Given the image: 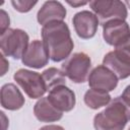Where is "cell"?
<instances>
[{
	"instance_id": "7a4b0ae2",
	"label": "cell",
	"mask_w": 130,
	"mask_h": 130,
	"mask_svg": "<svg viewBox=\"0 0 130 130\" xmlns=\"http://www.w3.org/2000/svg\"><path fill=\"white\" fill-rule=\"evenodd\" d=\"M130 120V107L121 96L111 101L107 108L95 115L93 126L95 130H123Z\"/></svg>"
},
{
	"instance_id": "44dd1931",
	"label": "cell",
	"mask_w": 130,
	"mask_h": 130,
	"mask_svg": "<svg viewBox=\"0 0 130 130\" xmlns=\"http://www.w3.org/2000/svg\"><path fill=\"white\" fill-rule=\"evenodd\" d=\"M121 98H122V100L130 107V85H128V86L124 89V91H123Z\"/></svg>"
},
{
	"instance_id": "ba28073f",
	"label": "cell",
	"mask_w": 130,
	"mask_h": 130,
	"mask_svg": "<svg viewBox=\"0 0 130 130\" xmlns=\"http://www.w3.org/2000/svg\"><path fill=\"white\" fill-rule=\"evenodd\" d=\"M88 84L91 88L111 91L118 84V77L106 66H96L88 76Z\"/></svg>"
},
{
	"instance_id": "e0dca14e",
	"label": "cell",
	"mask_w": 130,
	"mask_h": 130,
	"mask_svg": "<svg viewBox=\"0 0 130 130\" xmlns=\"http://www.w3.org/2000/svg\"><path fill=\"white\" fill-rule=\"evenodd\" d=\"M42 77H43L47 90H52L53 88L60 86V85H65L66 83L64 73L61 70L54 68V67H51L45 70L42 73Z\"/></svg>"
},
{
	"instance_id": "6da1fadb",
	"label": "cell",
	"mask_w": 130,
	"mask_h": 130,
	"mask_svg": "<svg viewBox=\"0 0 130 130\" xmlns=\"http://www.w3.org/2000/svg\"><path fill=\"white\" fill-rule=\"evenodd\" d=\"M42 38L49 57L54 62L62 61L71 54L74 44L65 22L53 21L44 25L42 28Z\"/></svg>"
},
{
	"instance_id": "d4e9b609",
	"label": "cell",
	"mask_w": 130,
	"mask_h": 130,
	"mask_svg": "<svg viewBox=\"0 0 130 130\" xmlns=\"http://www.w3.org/2000/svg\"><path fill=\"white\" fill-rule=\"evenodd\" d=\"M128 130H130V128H129V129H128Z\"/></svg>"
},
{
	"instance_id": "30bf717a",
	"label": "cell",
	"mask_w": 130,
	"mask_h": 130,
	"mask_svg": "<svg viewBox=\"0 0 130 130\" xmlns=\"http://www.w3.org/2000/svg\"><path fill=\"white\" fill-rule=\"evenodd\" d=\"M49 58L50 57L44 43L39 40H35L28 45L25 53L23 54L22 63L28 67L39 69L47 65Z\"/></svg>"
},
{
	"instance_id": "8992f818",
	"label": "cell",
	"mask_w": 130,
	"mask_h": 130,
	"mask_svg": "<svg viewBox=\"0 0 130 130\" xmlns=\"http://www.w3.org/2000/svg\"><path fill=\"white\" fill-rule=\"evenodd\" d=\"M13 77L30 99L42 98L47 90L43 77L38 72L26 69H19L14 73Z\"/></svg>"
},
{
	"instance_id": "9a60e30c",
	"label": "cell",
	"mask_w": 130,
	"mask_h": 130,
	"mask_svg": "<svg viewBox=\"0 0 130 130\" xmlns=\"http://www.w3.org/2000/svg\"><path fill=\"white\" fill-rule=\"evenodd\" d=\"M35 116L41 122H54L62 118V112L58 111L48 100V98H41L34 108Z\"/></svg>"
},
{
	"instance_id": "52a82bcc",
	"label": "cell",
	"mask_w": 130,
	"mask_h": 130,
	"mask_svg": "<svg viewBox=\"0 0 130 130\" xmlns=\"http://www.w3.org/2000/svg\"><path fill=\"white\" fill-rule=\"evenodd\" d=\"M105 41L116 48L123 45L130 38V27L125 20H112L103 25Z\"/></svg>"
},
{
	"instance_id": "277c9868",
	"label": "cell",
	"mask_w": 130,
	"mask_h": 130,
	"mask_svg": "<svg viewBox=\"0 0 130 130\" xmlns=\"http://www.w3.org/2000/svg\"><path fill=\"white\" fill-rule=\"evenodd\" d=\"M89 5L103 25L112 20H125L127 17L125 3L119 0H96L89 2Z\"/></svg>"
},
{
	"instance_id": "9c48e42d",
	"label": "cell",
	"mask_w": 130,
	"mask_h": 130,
	"mask_svg": "<svg viewBox=\"0 0 130 130\" xmlns=\"http://www.w3.org/2000/svg\"><path fill=\"white\" fill-rule=\"evenodd\" d=\"M72 21L76 34L81 39L92 38L95 35L100 23L96 15L88 10L77 12L73 16Z\"/></svg>"
},
{
	"instance_id": "7c38bea8",
	"label": "cell",
	"mask_w": 130,
	"mask_h": 130,
	"mask_svg": "<svg viewBox=\"0 0 130 130\" xmlns=\"http://www.w3.org/2000/svg\"><path fill=\"white\" fill-rule=\"evenodd\" d=\"M103 63L120 79L130 76V60L118 50L109 52L104 57Z\"/></svg>"
},
{
	"instance_id": "8fae6325",
	"label": "cell",
	"mask_w": 130,
	"mask_h": 130,
	"mask_svg": "<svg viewBox=\"0 0 130 130\" xmlns=\"http://www.w3.org/2000/svg\"><path fill=\"white\" fill-rule=\"evenodd\" d=\"M47 98L49 102L60 112H69L75 106V94L65 85L53 88L50 90Z\"/></svg>"
},
{
	"instance_id": "5b68a950",
	"label": "cell",
	"mask_w": 130,
	"mask_h": 130,
	"mask_svg": "<svg viewBox=\"0 0 130 130\" xmlns=\"http://www.w3.org/2000/svg\"><path fill=\"white\" fill-rule=\"evenodd\" d=\"M90 67L91 61L86 54L75 53L62 64V72L73 82L82 83L86 80Z\"/></svg>"
},
{
	"instance_id": "5bb4252c",
	"label": "cell",
	"mask_w": 130,
	"mask_h": 130,
	"mask_svg": "<svg viewBox=\"0 0 130 130\" xmlns=\"http://www.w3.org/2000/svg\"><path fill=\"white\" fill-rule=\"evenodd\" d=\"M24 104V98L13 83L4 84L1 88V106L7 110L15 111Z\"/></svg>"
},
{
	"instance_id": "d6986e66",
	"label": "cell",
	"mask_w": 130,
	"mask_h": 130,
	"mask_svg": "<svg viewBox=\"0 0 130 130\" xmlns=\"http://www.w3.org/2000/svg\"><path fill=\"white\" fill-rule=\"evenodd\" d=\"M0 20H1V30H0V35H2L4 31H6L8 29L9 26V16L8 14L4 11V10H0Z\"/></svg>"
},
{
	"instance_id": "cb8c5ba5",
	"label": "cell",
	"mask_w": 130,
	"mask_h": 130,
	"mask_svg": "<svg viewBox=\"0 0 130 130\" xmlns=\"http://www.w3.org/2000/svg\"><path fill=\"white\" fill-rule=\"evenodd\" d=\"M126 4H127V5L130 7V1H126Z\"/></svg>"
},
{
	"instance_id": "ac0fdd59",
	"label": "cell",
	"mask_w": 130,
	"mask_h": 130,
	"mask_svg": "<svg viewBox=\"0 0 130 130\" xmlns=\"http://www.w3.org/2000/svg\"><path fill=\"white\" fill-rule=\"evenodd\" d=\"M11 4L17 11L27 12L37 4V1H17L16 0V1H12Z\"/></svg>"
},
{
	"instance_id": "2e32d148",
	"label": "cell",
	"mask_w": 130,
	"mask_h": 130,
	"mask_svg": "<svg viewBox=\"0 0 130 130\" xmlns=\"http://www.w3.org/2000/svg\"><path fill=\"white\" fill-rule=\"evenodd\" d=\"M111 102V96L108 91L101 89H88L84 94V103L91 109H99L107 106Z\"/></svg>"
},
{
	"instance_id": "4fadbf2b",
	"label": "cell",
	"mask_w": 130,
	"mask_h": 130,
	"mask_svg": "<svg viewBox=\"0 0 130 130\" xmlns=\"http://www.w3.org/2000/svg\"><path fill=\"white\" fill-rule=\"evenodd\" d=\"M66 16V9L58 1H47L38 12V21L46 25L53 21H63Z\"/></svg>"
},
{
	"instance_id": "603a6c76",
	"label": "cell",
	"mask_w": 130,
	"mask_h": 130,
	"mask_svg": "<svg viewBox=\"0 0 130 130\" xmlns=\"http://www.w3.org/2000/svg\"><path fill=\"white\" fill-rule=\"evenodd\" d=\"M69 5H72V6H80V5H85L87 2L86 1H82V2H70V1H68L67 2Z\"/></svg>"
},
{
	"instance_id": "7402d4cb",
	"label": "cell",
	"mask_w": 130,
	"mask_h": 130,
	"mask_svg": "<svg viewBox=\"0 0 130 130\" xmlns=\"http://www.w3.org/2000/svg\"><path fill=\"white\" fill-rule=\"evenodd\" d=\"M40 130H64V129L58 125H48V126L42 127Z\"/></svg>"
},
{
	"instance_id": "3957f363",
	"label": "cell",
	"mask_w": 130,
	"mask_h": 130,
	"mask_svg": "<svg viewBox=\"0 0 130 130\" xmlns=\"http://www.w3.org/2000/svg\"><path fill=\"white\" fill-rule=\"evenodd\" d=\"M28 47V36L24 30L8 28L1 35L0 48L2 54L14 59L22 58Z\"/></svg>"
},
{
	"instance_id": "ffe728a7",
	"label": "cell",
	"mask_w": 130,
	"mask_h": 130,
	"mask_svg": "<svg viewBox=\"0 0 130 130\" xmlns=\"http://www.w3.org/2000/svg\"><path fill=\"white\" fill-rule=\"evenodd\" d=\"M116 50H118L120 53H122L125 57H127L130 60V38L121 46L117 47Z\"/></svg>"
}]
</instances>
